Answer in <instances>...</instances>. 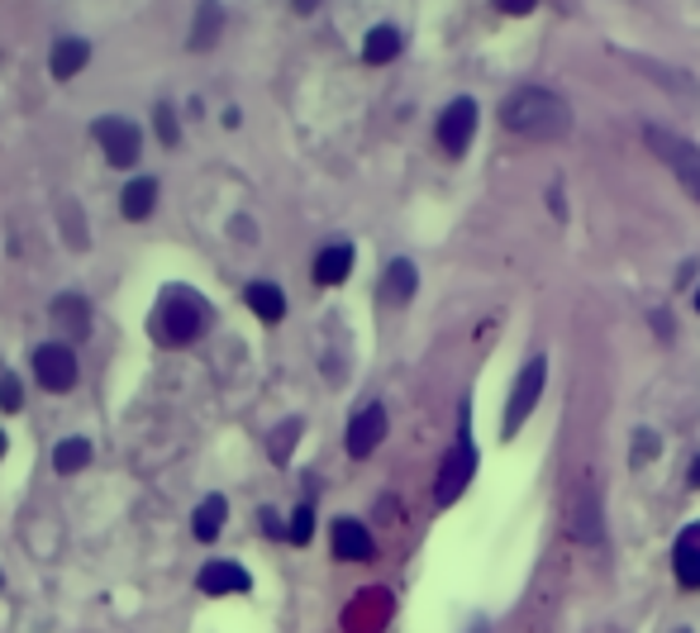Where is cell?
<instances>
[{
  "mask_svg": "<svg viewBox=\"0 0 700 633\" xmlns=\"http://www.w3.org/2000/svg\"><path fill=\"white\" fill-rule=\"evenodd\" d=\"M91 463V443L86 439H62L58 453H52V467L62 471V477H72V471H82Z\"/></svg>",
  "mask_w": 700,
  "mask_h": 633,
  "instance_id": "cell-22",
  "label": "cell"
},
{
  "mask_svg": "<svg viewBox=\"0 0 700 633\" xmlns=\"http://www.w3.org/2000/svg\"><path fill=\"white\" fill-rule=\"evenodd\" d=\"M653 453H657V439H653L649 429H643V433H639V443H633V467H643Z\"/></svg>",
  "mask_w": 700,
  "mask_h": 633,
  "instance_id": "cell-27",
  "label": "cell"
},
{
  "mask_svg": "<svg viewBox=\"0 0 700 633\" xmlns=\"http://www.w3.org/2000/svg\"><path fill=\"white\" fill-rule=\"evenodd\" d=\"M34 377L44 381L48 391H72L76 386V353L68 343H44L34 353Z\"/></svg>",
  "mask_w": 700,
  "mask_h": 633,
  "instance_id": "cell-8",
  "label": "cell"
},
{
  "mask_svg": "<svg viewBox=\"0 0 700 633\" xmlns=\"http://www.w3.org/2000/svg\"><path fill=\"white\" fill-rule=\"evenodd\" d=\"M500 124L514 129L520 139H538V143H553V139H567L572 129V110L567 100H558L553 91L544 86H524L500 105Z\"/></svg>",
  "mask_w": 700,
  "mask_h": 633,
  "instance_id": "cell-1",
  "label": "cell"
},
{
  "mask_svg": "<svg viewBox=\"0 0 700 633\" xmlns=\"http://www.w3.org/2000/svg\"><path fill=\"white\" fill-rule=\"evenodd\" d=\"M334 552H339L343 562H372L377 558L372 534H367L363 524H353V519H339L334 524Z\"/></svg>",
  "mask_w": 700,
  "mask_h": 633,
  "instance_id": "cell-12",
  "label": "cell"
},
{
  "mask_svg": "<svg viewBox=\"0 0 700 633\" xmlns=\"http://www.w3.org/2000/svg\"><path fill=\"white\" fill-rule=\"evenodd\" d=\"M672 566H677V582L686 590H700V524H686L672 548Z\"/></svg>",
  "mask_w": 700,
  "mask_h": 633,
  "instance_id": "cell-10",
  "label": "cell"
},
{
  "mask_svg": "<svg viewBox=\"0 0 700 633\" xmlns=\"http://www.w3.org/2000/svg\"><path fill=\"white\" fill-rule=\"evenodd\" d=\"M157 134H163V143H177V115H171V105H157Z\"/></svg>",
  "mask_w": 700,
  "mask_h": 633,
  "instance_id": "cell-26",
  "label": "cell"
},
{
  "mask_svg": "<svg viewBox=\"0 0 700 633\" xmlns=\"http://www.w3.org/2000/svg\"><path fill=\"white\" fill-rule=\"evenodd\" d=\"M20 405H24V386H20L15 377H0V410H10V415H15Z\"/></svg>",
  "mask_w": 700,
  "mask_h": 633,
  "instance_id": "cell-25",
  "label": "cell"
},
{
  "mask_svg": "<svg viewBox=\"0 0 700 633\" xmlns=\"http://www.w3.org/2000/svg\"><path fill=\"white\" fill-rule=\"evenodd\" d=\"M496 10H506V15H530L534 0H496Z\"/></svg>",
  "mask_w": 700,
  "mask_h": 633,
  "instance_id": "cell-29",
  "label": "cell"
},
{
  "mask_svg": "<svg viewBox=\"0 0 700 633\" xmlns=\"http://www.w3.org/2000/svg\"><path fill=\"white\" fill-rule=\"evenodd\" d=\"M210 329V306L187 286H167L163 296H157V310H153V338L157 343H171V348H181V343H195Z\"/></svg>",
  "mask_w": 700,
  "mask_h": 633,
  "instance_id": "cell-2",
  "label": "cell"
},
{
  "mask_svg": "<svg viewBox=\"0 0 700 633\" xmlns=\"http://www.w3.org/2000/svg\"><path fill=\"white\" fill-rule=\"evenodd\" d=\"M395 52H401V34L391 29V24H381V29L367 34V44H363V58L372 62V68H381V62H391Z\"/></svg>",
  "mask_w": 700,
  "mask_h": 633,
  "instance_id": "cell-20",
  "label": "cell"
},
{
  "mask_svg": "<svg viewBox=\"0 0 700 633\" xmlns=\"http://www.w3.org/2000/svg\"><path fill=\"white\" fill-rule=\"evenodd\" d=\"M381 296L391 300V306H405V300L415 296V262H391L387 267V282H381Z\"/></svg>",
  "mask_w": 700,
  "mask_h": 633,
  "instance_id": "cell-17",
  "label": "cell"
},
{
  "mask_svg": "<svg viewBox=\"0 0 700 633\" xmlns=\"http://www.w3.org/2000/svg\"><path fill=\"white\" fill-rule=\"evenodd\" d=\"M696 310H700V291H696Z\"/></svg>",
  "mask_w": 700,
  "mask_h": 633,
  "instance_id": "cell-34",
  "label": "cell"
},
{
  "mask_svg": "<svg viewBox=\"0 0 700 633\" xmlns=\"http://www.w3.org/2000/svg\"><path fill=\"white\" fill-rule=\"evenodd\" d=\"M224 495H205L201 500V510H195V538H201V544H210V538H215L220 529H224Z\"/></svg>",
  "mask_w": 700,
  "mask_h": 633,
  "instance_id": "cell-21",
  "label": "cell"
},
{
  "mask_svg": "<svg viewBox=\"0 0 700 633\" xmlns=\"http://www.w3.org/2000/svg\"><path fill=\"white\" fill-rule=\"evenodd\" d=\"M86 58H91L86 38H62V44L52 48V76H58V82H72V76L86 68Z\"/></svg>",
  "mask_w": 700,
  "mask_h": 633,
  "instance_id": "cell-14",
  "label": "cell"
},
{
  "mask_svg": "<svg viewBox=\"0 0 700 633\" xmlns=\"http://www.w3.org/2000/svg\"><path fill=\"white\" fill-rule=\"evenodd\" d=\"M296 433H300V425L290 419V425L282 429V439H272V457H286V453H290V443H296Z\"/></svg>",
  "mask_w": 700,
  "mask_h": 633,
  "instance_id": "cell-28",
  "label": "cell"
},
{
  "mask_svg": "<svg viewBox=\"0 0 700 633\" xmlns=\"http://www.w3.org/2000/svg\"><path fill=\"white\" fill-rule=\"evenodd\" d=\"M96 143L105 148V157H110L115 167H134L139 163V129L120 120V115H105V120H96Z\"/></svg>",
  "mask_w": 700,
  "mask_h": 633,
  "instance_id": "cell-7",
  "label": "cell"
},
{
  "mask_svg": "<svg viewBox=\"0 0 700 633\" xmlns=\"http://www.w3.org/2000/svg\"><path fill=\"white\" fill-rule=\"evenodd\" d=\"M381 439H387V410H381V405H367L363 415L348 419V453L353 457H367Z\"/></svg>",
  "mask_w": 700,
  "mask_h": 633,
  "instance_id": "cell-9",
  "label": "cell"
},
{
  "mask_svg": "<svg viewBox=\"0 0 700 633\" xmlns=\"http://www.w3.org/2000/svg\"><path fill=\"white\" fill-rule=\"evenodd\" d=\"M544 381H548V362L544 358L524 362V372H520V381H514V391L506 401V415H500V433H506V439H514V433L524 429V419L534 415L538 395H544Z\"/></svg>",
  "mask_w": 700,
  "mask_h": 633,
  "instance_id": "cell-4",
  "label": "cell"
},
{
  "mask_svg": "<svg viewBox=\"0 0 700 633\" xmlns=\"http://www.w3.org/2000/svg\"><path fill=\"white\" fill-rule=\"evenodd\" d=\"M348 272H353V243H329L324 253L315 258V282L320 286H339Z\"/></svg>",
  "mask_w": 700,
  "mask_h": 633,
  "instance_id": "cell-13",
  "label": "cell"
},
{
  "mask_svg": "<svg viewBox=\"0 0 700 633\" xmlns=\"http://www.w3.org/2000/svg\"><path fill=\"white\" fill-rule=\"evenodd\" d=\"M577 534L591 538V544H601V514H596V495H586V505L577 510Z\"/></svg>",
  "mask_w": 700,
  "mask_h": 633,
  "instance_id": "cell-23",
  "label": "cell"
},
{
  "mask_svg": "<svg viewBox=\"0 0 700 633\" xmlns=\"http://www.w3.org/2000/svg\"><path fill=\"white\" fill-rule=\"evenodd\" d=\"M153 201H157V181L153 177H139L134 187H124V195H120L124 219H149L153 215Z\"/></svg>",
  "mask_w": 700,
  "mask_h": 633,
  "instance_id": "cell-16",
  "label": "cell"
},
{
  "mask_svg": "<svg viewBox=\"0 0 700 633\" xmlns=\"http://www.w3.org/2000/svg\"><path fill=\"white\" fill-rule=\"evenodd\" d=\"M643 139H649V148L657 153V163L672 167V177L681 181V191L700 205V148H696V143H686L677 134H663V129H649Z\"/></svg>",
  "mask_w": 700,
  "mask_h": 633,
  "instance_id": "cell-3",
  "label": "cell"
},
{
  "mask_svg": "<svg viewBox=\"0 0 700 633\" xmlns=\"http://www.w3.org/2000/svg\"><path fill=\"white\" fill-rule=\"evenodd\" d=\"M205 590V596H244L248 590V572L239 562H210L201 566V582H195Z\"/></svg>",
  "mask_w": 700,
  "mask_h": 633,
  "instance_id": "cell-11",
  "label": "cell"
},
{
  "mask_svg": "<svg viewBox=\"0 0 700 633\" xmlns=\"http://www.w3.org/2000/svg\"><path fill=\"white\" fill-rule=\"evenodd\" d=\"M290 5H296V15H310V10H315V0H290Z\"/></svg>",
  "mask_w": 700,
  "mask_h": 633,
  "instance_id": "cell-31",
  "label": "cell"
},
{
  "mask_svg": "<svg viewBox=\"0 0 700 633\" xmlns=\"http://www.w3.org/2000/svg\"><path fill=\"white\" fill-rule=\"evenodd\" d=\"M0 457H5V433H0Z\"/></svg>",
  "mask_w": 700,
  "mask_h": 633,
  "instance_id": "cell-33",
  "label": "cell"
},
{
  "mask_svg": "<svg viewBox=\"0 0 700 633\" xmlns=\"http://www.w3.org/2000/svg\"><path fill=\"white\" fill-rule=\"evenodd\" d=\"M310 534H315V505H300L296 514H290L286 538H290V544H310Z\"/></svg>",
  "mask_w": 700,
  "mask_h": 633,
  "instance_id": "cell-24",
  "label": "cell"
},
{
  "mask_svg": "<svg viewBox=\"0 0 700 633\" xmlns=\"http://www.w3.org/2000/svg\"><path fill=\"white\" fill-rule=\"evenodd\" d=\"M220 24H224L220 5H215V0H205V5H201V15H195V29H191V52H210V48H215Z\"/></svg>",
  "mask_w": 700,
  "mask_h": 633,
  "instance_id": "cell-19",
  "label": "cell"
},
{
  "mask_svg": "<svg viewBox=\"0 0 700 633\" xmlns=\"http://www.w3.org/2000/svg\"><path fill=\"white\" fill-rule=\"evenodd\" d=\"M262 529H268V534H282V524H276L272 510H262Z\"/></svg>",
  "mask_w": 700,
  "mask_h": 633,
  "instance_id": "cell-30",
  "label": "cell"
},
{
  "mask_svg": "<svg viewBox=\"0 0 700 633\" xmlns=\"http://www.w3.org/2000/svg\"><path fill=\"white\" fill-rule=\"evenodd\" d=\"M686 481H691V486H700V457L691 463V477H686Z\"/></svg>",
  "mask_w": 700,
  "mask_h": 633,
  "instance_id": "cell-32",
  "label": "cell"
},
{
  "mask_svg": "<svg viewBox=\"0 0 700 633\" xmlns=\"http://www.w3.org/2000/svg\"><path fill=\"white\" fill-rule=\"evenodd\" d=\"M472 471H477V447H472V439L462 433V439L453 443V453H448L443 467H439V481H434V500H439V505H453V500L467 491Z\"/></svg>",
  "mask_w": 700,
  "mask_h": 633,
  "instance_id": "cell-5",
  "label": "cell"
},
{
  "mask_svg": "<svg viewBox=\"0 0 700 633\" xmlns=\"http://www.w3.org/2000/svg\"><path fill=\"white\" fill-rule=\"evenodd\" d=\"M472 134H477V100H453L448 110L439 115V143H443V153H453L462 157L472 148Z\"/></svg>",
  "mask_w": 700,
  "mask_h": 633,
  "instance_id": "cell-6",
  "label": "cell"
},
{
  "mask_svg": "<svg viewBox=\"0 0 700 633\" xmlns=\"http://www.w3.org/2000/svg\"><path fill=\"white\" fill-rule=\"evenodd\" d=\"M248 306H253V314H258V320L276 324V320H282V314H286V296L276 291L272 282H253V286H248Z\"/></svg>",
  "mask_w": 700,
  "mask_h": 633,
  "instance_id": "cell-18",
  "label": "cell"
},
{
  "mask_svg": "<svg viewBox=\"0 0 700 633\" xmlns=\"http://www.w3.org/2000/svg\"><path fill=\"white\" fill-rule=\"evenodd\" d=\"M52 320L68 329V334L82 338L86 329H91V306H86L82 296H58V300H52Z\"/></svg>",
  "mask_w": 700,
  "mask_h": 633,
  "instance_id": "cell-15",
  "label": "cell"
}]
</instances>
